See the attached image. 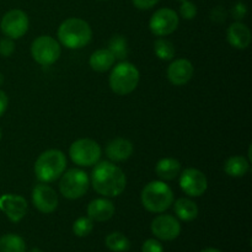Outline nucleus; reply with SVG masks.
I'll use <instances>...</instances> for the list:
<instances>
[{
    "label": "nucleus",
    "mask_w": 252,
    "mask_h": 252,
    "mask_svg": "<svg viewBox=\"0 0 252 252\" xmlns=\"http://www.w3.org/2000/svg\"><path fill=\"white\" fill-rule=\"evenodd\" d=\"M94 189L106 198L118 197L127 186V177L121 167L111 161H98L91 172Z\"/></svg>",
    "instance_id": "f257e3e1"
},
{
    "label": "nucleus",
    "mask_w": 252,
    "mask_h": 252,
    "mask_svg": "<svg viewBox=\"0 0 252 252\" xmlns=\"http://www.w3.org/2000/svg\"><path fill=\"white\" fill-rule=\"evenodd\" d=\"M58 39L69 49H80L88 46L93 38L90 25L79 17L66 19L58 27Z\"/></svg>",
    "instance_id": "f03ea898"
},
{
    "label": "nucleus",
    "mask_w": 252,
    "mask_h": 252,
    "mask_svg": "<svg viewBox=\"0 0 252 252\" xmlns=\"http://www.w3.org/2000/svg\"><path fill=\"white\" fill-rule=\"evenodd\" d=\"M66 169V158L58 149H49L42 153L34 162V175L42 184H51L63 175Z\"/></svg>",
    "instance_id": "7ed1b4c3"
},
{
    "label": "nucleus",
    "mask_w": 252,
    "mask_h": 252,
    "mask_svg": "<svg viewBox=\"0 0 252 252\" xmlns=\"http://www.w3.org/2000/svg\"><path fill=\"white\" fill-rule=\"evenodd\" d=\"M143 207L150 213H164L174 203V192L164 181H152L140 193Z\"/></svg>",
    "instance_id": "20e7f679"
},
{
    "label": "nucleus",
    "mask_w": 252,
    "mask_h": 252,
    "mask_svg": "<svg viewBox=\"0 0 252 252\" xmlns=\"http://www.w3.org/2000/svg\"><path fill=\"white\" fill-rule=\"evenodd\" d=\"M139 80L140 74L137 66L129 62L122 61L112 69L108 83L113 93L125 96L129 95L137 89Z\"/></svg>",
    "instance_id": "39448f33"
},
{
    "label": "nucleus",
    "mask_w": 252,
    "mask_h": 252,
    "mask_svg": "<svg viewBox=\"0 0 252 252\" xmlns=\"http://www.w3.org/2000/svg\"><path fill=\"white\" fill-rule=\"evenodd\" d=\"M90 177L81 169H70L64 171L59 181V191L68 199H79L88 192Z\"/></svg>",
    "instance_id": "423d86ee"
},
{
    "label": "nucleus",
    "mask_w": 252,
    "mask_h": 252,
    "mask_svg": "<svg viewBox=\"0 0 252 252\" xmlns=\"http://www.w3.org/2000/svg\"><path fill=\"white\" fill-rule=\"evenodd\" d=\"M101 154L102 149L100 144L89 138L75 140L69 148V157L71 161L78 166H94L100 161Z\"/></svg>",
    "instance_id": "0eeeda50"
},
{
    "label": "nucleus",
    "mask_w": 252,
    "mask_h": 252,
    "mask_svg": "<svg viewBox=\"0 0 252 252\" xmlns=\"http://www.w3.org/2000/svg\"><path fill=\"white\" fill-rule=\"evenodd\" d=\"M62 53L59 42L48 34L37 37L31 44V56L36 63L42 66H49L56 63Z\"/></svg>",
    "instance_id": "6e6552de"
},
{
    "label": "nucleus",
    "mask_w": 252,
    "mask_h": 252,
    "mask_svg": "<svg viewBox=\"0 0 252 252\" xmlns=\"http://www.w3.org/2000/svg\"><path fill=\"white\" fill-rule=\"evenodd\" d=\"M29 16L20 9H12L2 16L0 21V30L5 37L19 39L29 31Z\"/></svg>",
    "instance_id": "1a4fd4ad"
},
{
    "label": "nucleus",
    "mask_w": 252,
    "mask_h": 252,
    "mask_svg": "<svg viewBox=\"0 0 252 252\" xmlns=\"http://www.w3.org/2000/svg\"><path fill=\"white\" fill-rule=\"evenodd\" d=\"M179 15L170 7H162L153 14L149 21V29L153 34L158 37H165L176 31L179 27Z\"/></svg>",
    "instance_id": "9d476101"
},
{
    "label": "nucleus",
    "mask_w": 252,
    "mask_h": 252,
    "mask_svg": "<svg viewBox=\"0 0 252 252\" xmlns=\"http://www.w3.org/2000/svg\"><path fill=\"white\" fill-rule=\"evenodd\" d=\"M180 187L189 197H199L206 193L208 180L198 169L189 167L180 172Z\"/></svg>",
    "instance_id": "9b49d317"
},
{
    "label": "nucleus",
    "mask_w": 252,
    "mask_h": 252,
    "mask_svg": "<svg viewBox=\"0 0 252 252\" xmlns=\"http://www.w3.org/2000/svg\"><path fill=\"white\" fill-rule=\"evenodd\" d=\"M152 233L158 239L164 241H172L181 233V224L170 214H160L152 221Z\"/></svg>",
    "instance_id": "f8f14e48"
},
{
    "label": "nucleus",
    "mask_w": 252,
    "mask_h": 252,
    "mask_svg": "<svg viewBox=\"0 0 252 252\" xmlns=\"http://www.w3.org/2000/svg\"><path fill=\"white\" fill-rule=\"evenodd\" d=\"M32 203L43 214H51L58 207V194L47 184H38L32 189Z\"/></svg>",
    "instance_id": "ddd939ff"
},
{
    "label": "nucleus",
    "mask_w": 252,
    "mask_h": 252,
    "mask_svg": "<svg viewBox=\"0 0 252 252\" xmlns=\"http://www.w3.org/2000/svg\"><path fill=\"white\" fill-rule=\"evenodd\" d=\"M0 211L12 223H19L27 214L29 204H27L26 199L19 194H2L0 197Z\"/></svg>",
    "instance_id": "4468645a"
},
{
    "label": "nucleus",
    "mask_w": 252,
    "mask_h": 252,
    "mask_svg": "<svg viewBox=\"0 0 252 252\" xmlns=\"http://www.w3.org/2000/svg\"><path fill=\"white\" fill-rule=\"evenodd\" d=\"M194 73L193 64L189 59H176L167 66L166 75L170 83L175 86H184L192 79Z\"/></svg>",
    "instance_id": "2eb2a0df"
},
{
    "label": "nucleus",
    "mask_w": 252,
    "mask_h": 252,
    "mask_svg": "<svg viewBox=\"0 0 252 252\" xmlns=\"http://www.w3.org/2000/svg\"><path fill=\"white\" fill-rule=\"evenodd\" d=\"M226 39L235 49H246L251 43V31L245 24L236 21L228 27Z\"/></svg>",
    "instance_id": "dca6fc26"
},
{
    "label": "nucleus",
    "mask_w": 252,
    "mask_h": 252,
    "mask_svg": "<svg viewBox=\"0 0 252 252\" xmlns=\"http://www.w3.org/2000/svg\"><path fill=\"white\" fill-rule=\"evenodd\" d=\"M115 204L106 197L93 199L88 206V217L93 221H98V223L110 220L115 216Z\"/></svg>",
    "instance_id": "f3484780"
},
{
    "label": "nucleus",
    "mask_w": 252,
    "mask_h": 252,
    "mask_svg": "<svg viewBox=\"0 0 252 252\" xmlns=\"http://www.w3.org/2000/svg\"><path fill=\"white\" fill-rule=\"evenodd\" d=\"M133 144L126 138H115L106 145V155L113 162L126 161L133 154Z\"/></svg>",
    "instance_id": "a211bd4d"
},
{
    "label": "nucleus",
    "mask_w": 252,
    "mask_h": 252,
    "mask_svg": "<svg viewBox=\"0 0 252 252\" xmlns=\"http://www.w3.org/2000/svg\"><path fill=\"white\" fill-rule=\"evenodd\" d=\"M181 172V162L174 158H164L155 166V174L161 181L175 180Z\"/></svg>",
    "instance_id": "6ab92c4d"
},
{
    "label": "nucleus",
    "mask_w": 252,
    "mask_h": 252,
    "mask_svg": "<svg viewBox=\"0 0 252 252\" xmlns=\"http://www.w3.org/2000/svg\"><path fill=\"white\" fill-rule=\"evenodd\" d=\"M115 57L112 56L108 49H97L91 54L90 59H89V64H90L91 69L98 73H105V71L110 70L115 64Z\"/></svg>",
    "instance_id": "aec40b11"
},
{
    "label": "nucleus",
    "mask_w": 252,
    "mask_h": 252,
    "mask_svg": "<svg viewBox=\"0 0 252 252\" xmlns=\"http://www.w3.org/2000/svg\"><path fill=\"white\" fill-rule=\"evenodd\" d=\"M174 204V212L182 221H192L198 217V207L189 198H179Z\"/></svg>",
    "instance_id": "412c9836"
},
{
    "label": "nucleus",
    "mask_w": 252,
    "mask_h": 252,
    "mask_svg": "<svg viewBox=\"0 0 252 252\" xmlns=\"http://www.w3.org/2000/svg\"><path fill=\"white\" fill-rule=\"evenodd\" d=\"M250 170V161L243 155L230 157L224 164V171L230 177H243Z\"/></svg>",
    "instance_id": "4be33fe9"
},
{
    "label": "nucleus",
    "mask_w": 252,
    "mask_h": 252,
    "mask_svg": "<svg viewBox=\"0 0 252 252\" xmlns=\"http://www.w3.org/2000/svg\"><path fill=\"white\" fill-rule=\"evenodd\" d=\"M0 252H26V243L16 234H5L0 238Z\"/></svg>",
    "instance_id": "5701e85b"
},
{
    "label": "nucleus",
    "mask_w": 252,
    "mask_h": 252,
    "mask_svg": "<svg viewBox=\"0 0 252 252\" xmlns=\"http://www.w3.org/2000/svg\"><path fill=\"white\" fill-rule=\"evenodd\" d=\"M107 49L112 53L115 59H118V61H125L129 53L128 42L122 34H115V36L111 37V39L108 41Z\"/></svg>",
    "instance_id": "b1692460"
},
{
    "label": "nucleus",
    "mask_w": 252,
    "mask_h": 252,
    "mask_svg": "<svg viewBox=\"0 0 252 252\" xmlns=\"http://www.w3.org/2000/svg\"><path fill=\"white\" fill-rule=\"evenodd\" d=\"M105 243L108 250L112 252H126L130 248V241L128 240L127 236L118 231L108 234Z\"/></svg>",
    "instance_id": "393cba45"
},
{
    "label": "nucleus",
    "mask_w": 252,
    "mask_h": 252,
    "mask_svg": "<svg viewBox=\"0 0 252 252\" xmlns=\"http://www.w3.org/2000/svg\"><path fill=\"white\" fill-rule=\"evenodd\" d=\"M154 53L161 61H171L175 57V47L169 39L160 37L154 42Z\"/></svg>",
    "instance_id": "a878e982"
},
{
    "label": "nucleus",
    "mask_w": 252,
    "mask_h": 252,
    "mask_svg": "<svg viewBox=\"0 0 252 252\" xmlns=\"http://www.w3.org/2000/svg\"><path fill=\"white\" fill-rule=\"evenodd\" d=\"M94 221L89 217H80L73 224V233L79 238L88 236L93 231Z\"/></svg>",
    "instance_id": "bb28decb"
},
{
    "label": "nucleus",
    "mask_w": 252,
    "mask_h": 252,
    "mask_svg": "<svg viewBox=\"0 0 252 252\" xmlns=\"http://www.w3.org/2000/svg\"><path fill=\"white\" fill-rule=\"evenodd\" d=\"M180 15L185 20H193L197 16V6L189 0H185L180 6Z\"/></svg>",
    "instance_id": "cd10ccee"
},
{
    "label": "nucleus",
    "mask_w": 252,
    "mask_h": 252,
    "mask_svg": "<svg viewBox=\"0 0 252 252\" xmlns=\"http://www.w3.org/2000/svg\"><path fill=\"white\" fill-rule=\"evenodd\" d=\"M15 52V42L12 38H9V37H4V38L0 39V56L7 57L12 56Z\"/></svg>",
    "instance_id": "c85d7f7f"
},
{
    "label": "nucleus",
    "mask_w": 252,
    "mask_h": 252,
    "mask_svg": "<svg viewBox=\"0 0 252 252\" xmlns=\"http://www.w3.org/2000/svg\"><path fill=\"white\" fill-rule=\"evenodd\" d=\"M230 14L234 20H236V21H241V20L245 19V16L248 15V6L241 1L236 2V4L233 6V9H231Z\"/></svg>",
    "instance_id": "c756f323"
},
{
    "label": "nucleus",
    "mask_w": 252,
    "mask_h": 252,
    "mask_svg": "<svg viewBox=\"0 0 252 252\" xmlns=\"http://www.w3.org/2000/svg\"><path fill=\"white\" fill-rule=\"evenodd\" d=\"M142 252H164V248L160 241L155 240V239H148L143 244Z\"/></svg>",
    "instance_id": "7c9ffc66"
},
{
    "label": "nucleus",
    "mask_w": 252,
    "mask_h": 252,
    "mask_svg": "<svg viewBox=\"0 0 252 252\" xmlns=\"http://www.w3.org/2000/svg\"><path fill=\"white\" fill-rule=\"evenodd\" d=\"M226 17H228V12H226V10L223 6H217L212 10L211 20L216 22V24H223L226 20Z\"/></svg>",
    "instance_id": "2f4dec72"
},
{
    "label": "nucleus",
    "mask_w": 252,
    "mask_h": 252,
    "mask_svg": "<svg viewBox=\"0 0 252 252\" xmlns=\"http://www.w3.org/2000/svg\"><path fill=\"white\" fill-rule=\"evenodd\" d=\"M133 5L139 10H149L159 2V0H132Z\"/></svg>",
    "instance_id": "473e14b6"
},
{
    "label": "nucleus",
    "mask_w": 252,
    "mask_h": 252,
    "mask_svg": "<svg viewBox=\"0 0 252 252\" xmlns=\"http://www.w3.org/2000/svg\"><path fill=\"white\" fill-rule=\"evenodd\" d=\"M7 105H9V98L7 95L2 90H0V117L5 113L6 111Z\"/></svg>",
    "instance_id": "72a5a7b5"
},
{
    "label": "nucleus",
    "mask_w": 252,
    "mask_h": 252,
    "mask_svg": "<svg viewBox=\"0 0 252 252\" xmlns=\"http://www.w3.org/2000/svg\"><path fill=\"white\" fill-rule=\"evenodd\" d=\"M201 252H221V251L220 250H217V249L209 248V249H204V250H202Z\"/></svg>",
    "instance_id": "f704fd0d"
},
{
    "label": "nucleus",
    "mask_w": 252,
    "mask_h": 252,
    "mask_svg": "<svg viewBox=\"0 0 252 252\" xmlns=\"http://www.w3.org/2000/svg\"><path fill=\"white\" fill-rule=\"evenodd\" d=\"M2 84H4V75H2V73L0 71V86H1Z\"/></svg>",
    "instance_id": "c9c22d12"
},
{
    "label": "nucleus",
    "mask_w": 252,
    "mask_h": 252,
    "mask_svg": "<svg viewBox=\"0 0 252 252\" xmlns=\"http://www.w3.org/2000/svg\"><path fill=\"white\" fill-rule=\"evenodd\" d=\"M29 252H43V251L39 250V249H36V248H34V249H32V250H30Z\"/></svg>",
    "instance_id": "e433bc0d"
},
{
    "label": "nucleus",
    "mask_w": 252,
    "mask_h": 252,
    "mask_svg": "<svg viewBox=\"0 0 252 252\" xmlns=\"http://www.w3.org/2000/svg\"><path fill=\"white\" fill-rule=\"evenodd\" d=\"M0 139H1V129H0Z\"/></svg>",
    "instance_id": "4c0bfd02"
},
{
    "label": "nucleus",
    "mask_w": 252,
    "mask_h": 252,
    "mask_svg": "<svg viewBox=\"0 0 252 252\" xmlns=\"http://www.w3.org/2000/svg\"><path fill=\"white\" fill-rule=\"evenodd\" d=\"M100 1H106V0H100Z\"/></svg>",
    "instance_id": "58836bf2"
},
{
    "label": "nucleus",
    "mask_w": 252,
    "mask_h": 252,
    "mask_svg": "<svg viewBox=\"0 0 252 252\" xmlns=\"http://www.w3.org/2000/svg\"><path fill=\"white\" fill-rule=\"evenodd\" d=\"M180 1H185V0H180Z\"/></svg>",
    "instance_id": "ea45409f"
}]
</instances>
